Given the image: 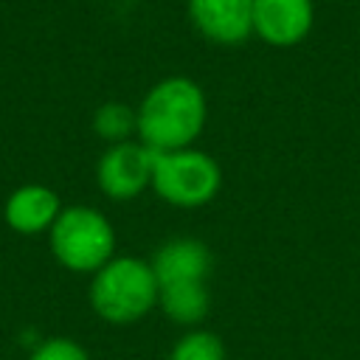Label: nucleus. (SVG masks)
<instances>
[{"label":"nucleus","mask_w":360,"mask_h":360,"mask_svg":"<svg viewBox=\"0 0 360 360\" xmlns=\"http://www.w3.org/2000/svg\"><path fill=\"white\" fill-rule=\"evenodd\" d=\"M96 177L110 200H132L152 186V149L141 141L110 143L98 160Z\"/></svg>","instance_id":"obj_5"},{"label":"nucleus","mask_w":360,"mask_h":360,"mask_svg":"<svg viewBox=\"0 0 360 360\" xmlns=\"http://www.w3.org/2000/svg\"><path fill=\"white\" fill-rule=\"evenodd\" d=\"M225 343L217 332L208 329H191L186 332L169 352V360H225Z\"/></svg>","instance_id":"obj_12"},{"label":"nucleus","mask_w":360,"mask_h":360,"mask_svg":"<svg viewBox=\"0 0 360 360\" xmlns=\"http://www.w3.org/2000/svg\"><path fill=\"white\" fill-rule=\"evenodd\" d=\"M197 31L222 45H236L253 31V0H188Z\"/></svg>","instance_id":"obj_8"},{"label":"nucleus","mask_w":360,"mask_h":360,"mask_svg":"<svg viewBox=\"0 0 360 360\" xmlns=\"http://www.w3.org/2000/svg\"><path fill=\"white\" fill-rule=\"evenodd\" d=\"M158 278L149 262L135 256H112L93 273L90 304L110 323H135L158 304Z\"/></svg>","instance_id":"obj_2"},{"label":"nucleus","mask_w":360,"mask_h":360,"mask_svg":"<svg viewBox=\"0 0 360 360\" xmlns=\"http://www.w3.org/2000/svg\"><path fill=\"white\" fill-rule=\"evenodd\" d=\"M31 360H90L87 352L70 340V338H51L45 343H39L31 354Z\"/></svg>","instance_id":"obj_13"},{"label":"nucleus","mask_w":360,"mask_h":360,"mask_svg":"<svg viewBox=\"0 0 360 360\" xmlns=\"http://www.w3.org/2000/svg\"><path fill=\"white\" fill-rule=\"evenodd\" d=\"M205 96L197 82L169 76L158 82L138 107V138L155 152L186 149L205 127Z\"/></svg>","instance_id":"obj_1"},{"label":"nucleus","mask_w":360,"mask_h":360,"mask_svg":"<svg viewBox=\"0 0 360 360\" xmlns=\"http://www.w3.org/2000/svg\"><path fill=\"white\" fill-rule=\"evenodd\" d=\"M62 205L56 191H51L48 186H20L8 200H6V222L11 225V231L17 233H42L51 231V225L56 222Z\"/></svg>","instance_id":"obj_9"},{"label":"nucleus","mask_w":360,"mask_h":360,"mask_svg":"<svg viewBox=\"0 0 360 360\" xmlns=\"http://www.w3.org/2000/svg\"><path fill=\"white\" fill-rule=\"evenodd\" d=\"M222 186V172L208 152L200 149H152V188L160 200L174 208H200L217 197Z\"/></svg>","instance_id":"obj_4"},{"label":"nucleus","mask_w":360,"mask_h":360,"mask_svg":"<svg viewBox=\"0 0 360 360\" xmlns=\"http://www.w3.org/2000/svg\"><path fill=\"white\" fill-rule=\"evenodd\" d=\"M158 307L172 323L180 326H197L211 307V292L208 281H177V284H163L158 292Z\"/></svg>","instance_id":"obj_10"},{"label":"nucleus","mask_w":360,"mask_h":360,"mask_svg":"<svg viewBox=\"0 0 360 360\" xmlns=\"http://www.w3.org/2000/svg\"><path fill=\"white\" fill-rule=\"evenodd\" d=\"M48 233L56 262L73 273L101 270L115 250V231L110 219L87 205L62 208Z\"/></svg>","instance_id":"obj_3"},{"label":"nucleus","mask_w":360,"mask_h":360,"mask_svg":"<svg viewBox=\"0 0 360 360\" xmlns=\"http://www.w3.org/2000/svg\"><path fill=\"white\" fill-rule=\"evenodd\" d=\"M149 264L155 270L158 287H163L177 281H208L214 259L205 242L191 236H174L155 250Z\"/></svg>","instance_id":"obj_7"},{"label":"nucleus","mask_w":360,"mask_h":360,"mask_svg":"<svg viewBox=\"0 0 360 360\" xmlns=\"http://www.w3.org/2000/svg\"><path fill=\"white\" fill-rule=\"evenodd\" d=\"M93 129L110 143L132 141V135L138 132V110H132V107H127L121 101H107V104H101L96 110Z\"/></svg>","instance_id":"obj_11"},{"label":"nucleus","mask_w":360,"mask_h":360,"mask_svg":"<svg viewBox=\"0 0 360 360\" xmlns=\"http://www.w3.org/2000/svg\"><path fill=\"white\" fill-rule=\"evenodd\" d=\"M312 28L309 0H253V31L278 48L301 42Z\"/></svg>","instance_id":"obj_6"}]
</instances>
